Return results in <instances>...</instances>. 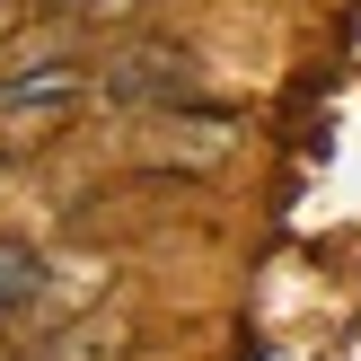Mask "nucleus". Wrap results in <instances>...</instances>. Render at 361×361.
<instances>
[{
	"mask_svg": "<svg viewBox=\"0 0 361 361\" xmlns=\"http://www.w3.org/2000/svg\"><path fill=\"white\" fill-rule=\"evenodd\" d=\"M27 18H88V0H18Z\"/></svg>",
	"mask_w": 361,
	"mask_h": 361,
	"instance_id": "5",
	"label": "nucleus"
},
{
	"mask_svg": "<svg viewBox=\"0 0 361 361\" xmlns=\"http://www.w3.org/2000/svg\"><path fill=\"white\" fill-rule=\"evenodd\" d=\"M0 185H9V159H0Z\"/></svg>",
	"mask_w": 361,
	"mask_h": 361,
	"instance_id": "6",
	"label": "nucleus"
},
{
	"mask_svg": "<svg viewBox=\"0 0 361 361\" xmlns=\"http://www.w3.org/2000/svg\"><path fill=\"white\" fill-rule=\"evenodd\" d=\"M123 353H133V335H123V326H97V317L53 344V361H123Z\"/></svg>",
	"mask_w": 361,
	"mask_h": 361,
	"instance_id": "4",
	"label": "nucleus"
},
{
	"mask_svg": "<svg viewBox=\"0 0 361 361\" xmlns=\"http://www.w3.org/2000/svg\"><path fill=\"white\" fill-rule=\"evenodd\" d=\"M88 88L97 80H88L80 62H62V53L9 71V80H0V141H53V133H71L80 106H88Z\"/></svg>",
	"mask_w": 361,
	"mask_h": 361,
	"instance_id": "2",
	"label": "nucleus"
},
{
	"mask_svg": "<svg viewBox=\"0 0 361 361\" xmlns=\"http://www.w3.org/2000/svg\"><path fill=\"white\" fill-rule=\"evenodd\" d=\"M97 88L115 106H133V115H168V106H185L194 88H203V62H194V44H176V35H133V44L106 53Z\"/></svg>",
	"mask_w": 361,
	"mask_h": 361,
	"instance_id": "1",
	"label": "nucleus"
},
{
	"mask_svg": "<svg viewBox=\"0 0 361 361\" xmlns=\"http://www.w3.org/2000/svg\"><path fill=\"white\" fill-rule=\"evenodd\" d=\"M35 300H44V256L0 238V309H35Z\"/></svg>",
	"mask_w": 361,
	"mask_h": 361,
	"instance_id": "3",
	"label": "nucleus"
}]
</instances>
